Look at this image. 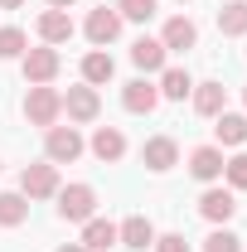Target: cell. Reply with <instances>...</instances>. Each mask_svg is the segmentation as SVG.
Listing matches in <instances>:
<instances>
[{
    "label": "cell",
    "instance_id": "1",
    "mask_svg": "<svg viewBox=\"0 0 247 252\" xmlns=\"http://www.w3.org/2000/svg\"><path fill=\"white\" fill-rule=\"evenodd\" d=\"M59 117H63V93L59 88H49V83H39V88H30L25 93V122L30 126H59Z\"/></svg>",
    "mask_w": 247,
    "mask_h": 252
},
{
    "label": "cell",
    "instance_id": "2",
    "mask_svg": "<svg viewBox=\"0 0 247 252\" xmlns=\"http://www.w3.org/2000/svg\"><path fill=\"white\" fill-rule=\"evenodd\" d=\"M83 151H88V141H83L78 126H49L44 131V160L49 165H73Z\"/></svg>",
    "mask_w": 247,
    "mask_h": 252
},
{
    "label": "cell",
    "instance_id": "3",
    "mask_svg": "<svg viewBox=\"0 0 247 252\" xmlns=\"http://www.w3.org/2000/svg\"><path fill=\"white\" fill-rule=\"evenodd\" d=\"M63 68V54L54 44H39V49H25V59H20V73H25V83L39 88V83H54Z\"/></svg>",
    "mask_w": 247,
    "mask_h": 252
},
{
    "label": "cell",
    "instance_id": "4",
    "mask_svg": "<svg viewBox=\"0 0 247 252\" xmlns=\"http://www.w3.org/2000/svg\"><path fill=\"white\" fill-rule=\"evenodd\" d=\"M54 199H59V219L63 223H88L97 214V189L93 185H68Z\"/></svg>",
    "mask_w": 247,
    "mask_h": 252
},
{
    "label": "cell",
    "instance_id": "5",
    "mask_svg": "<svg viewBox=\"0 0 247 252\" xmlns=\"http://www.w3.org/2000/svg\"><path fill=\"white\" fill-rule=\"evenodd\" d=\"M59 165H49V160H39V165H25V170H20V194H25V199H54V194H59Z\"/></svg>",
    "mask_w": 247,
    "mask_h": 252
},
{
    "label": "cell",
    "instance_id": "6",
    "mask_svg": "<svg viewBox=\"0 0 247 252\" xmlns=\"http://www.w3.org/2000/svg\"><path fill=\"white\" fill-rule=\"evenodd\" d=\"M122 15H117V5H97L93 15H88V25H83V34H88V44L93 49H107V44H117L122 39Z\"/></svg>",
    "mask_w": 247,
    "mask_h": 252
},
{
    "label": "cell",
    "instance_id": "7",
    "mask_svg": "<svg viewBox=\"0 0 247 252\" xmlns=\"http://www.w3.org/2000/svg\"><path fill=\"white\" fill-rule=\"evenodd\" d=\"M63 112H68V126L97 122V117H102V97H97V88H88V83L68 88V93H63Z\"/></svg>",
    "mask_w": 247,
    "mask_h": 252
},
{
    "label": "cell",
    "instance_id": "8",
    "mask_svg": "<svg viewBox=\"0 0 247 252\" xmlns=\"http://www.w3.org/2000/svg\"><path fill=\"white\" fill-rule=\"evenodd\" d=\"M141 165H146L151 175L175 170V165H180V141H175V136H151V141L141 146Z\"/></svg>",
    "mask_w": 247,
    "mask_h": 252
},
{
    "label": "cell",
    "instance_id": "9",
    "mask_svg": "<svg viewBox=\"0 0 247 252\" xmlns=\"http://www.w3.org/2000/svg\"><path fill=\"white\" fill-rule=\"evenodd\" d=\"M199 214L214 223V228H218V223H228L233 214H238V194L223 189V185H209L204 194H199Z\"/></svg>",
    "mask_w": 247,
    "mask_h": 252
},
{
    "label": "cell",
    "instance_id": "10",
    "mask_svg": "<svg viewBox=\"0 0 247 252\" xmlns=\"http://www.w3.org/2000/svg\"><path fill=\"white\" fill-rule=\"evenodd\" d=\"M122 107L131 112V117H151L155 107H160V88H155L151 78H131L122 88Z\"/></svg>",
    "mask_w": 247,
    "mask_h": 252
},
{
    "label": "cell",
    "instance_id": "11",
    "mask_svg": "<svg viewBox=\"0 0 247 252\" xmlns=\"http://www.w3.org/2000/svg\"><path fill=\"white\" fill-rule=\"evenodd\" d=\"M160 44H165V54H185V49L199 44V25L189 15H170L165 30H160Z\"/></svg>",
    "mask_w": 247,
    "mask_h": 252
},
{
    "label": "cell",
    "instance_id": "12",
    "mask_svg": "<svg viewBox=\"0 0 247 252\" xmlns=\"http://www.w3.org/2000/svg\"><path fill=\"white\" fill-rule=\"evenodd\" d=\"M73 30H78V25H73V15H68V10H44V15L34 20V34H39L44 44H54V49H59V44H68V39H73Z\"/></svg>",
    "mask_w": 247,
    "mask_h": 252
},
{
    "label": "cell",
    "instance_id": "13",
    "mask_svg": "<svg viewBox=\"0 0 247 252\" xmlns=\"http://www.w3.org/2000/svg\"><path fill=\"white\" fill-rule=\"evenodd\" d=\"M189 175L204 180V185H218L223 180V146H194L189 151Z\"/></svg>",
    "mask_w": 247,
    "mask_h": 252
},
{
    "label": "cell",
    "instance_id": "14",
    "mask_svg": "<svg viewBox=\"0 0 247 252\" xmlns=\"http://www.w3.org/2000/svg\"><path fill=\"white\" fill-rule=\"evenodd\" d=\"M117 243H122V248H131V252L155 248V223L146 219V214H131L126 223H117Z\"/></svg>",
    "mask_w": 247,
    "mask_h": 252
},
{
    "label": "cell",
    "instance_id": "15",
    "mask_svg": "<svg viewBox=\"0 0 247 252\" xmlns=\"http://www.w3.org/2000/svg\"><path fill=\"white\" fill-rule=\"evenodd\" d=\"M88 151H93L102 165H117V160L126 156V136H122V126H97L93 141H88Z\"/></svg>",
    "mask_w": 247,
    "mask_h": 252
},
{
    "label": "cell",
    "instance_id": "16",
    "mask_svg": "<svg viewBox=\"0 0 247 252\" xmlns=\"http://www.w3.org/2000/svg\"><path fill=\"white\" fill-rule=\"evenodd\" d=\"M112 78H117V59H112L107 49H88V54H83V83H88V88H107Z\"/></svg>",
    "mask_w": 247,
    "mask_h": 252
},
{
    "label": "cell",
    "instance_id": "17",
    "mask_svg": "<svg viewBox=\"0 0 247 252\" xmlns=\"http://www.w3.org/2000/svg\"><path fill=\"white\" fill-rule=\"evenodd\" d=\"M194 112L199 117H218V112H228V88L223 83H194Z\"/></svg>",
    "mask_w": 247,
    "mask_h": 252
},
{
    "label": "cell",
    "instance_id": "18",
    "mask_svg": "<svg viewBox=\"0 0 247 252\" xmlns=\"http://www.w3.org/2000/svg\"><path fill=\"white\" fill-rule=\"evenodd\" d=\"M155 88H160V102H185V97L194 93V78H189L185 68H170V63H165Z\"/></svg>",
    "mask_w": 247,
    "mask_h": 252
},
{
    "label": "cell",
    "instance_id": "19",
    "mask_svg": "<svg viewBox=\"0 0 247 252\" xmlns=\"http://www.w3.org/2000/svg\"><path fill=\"white\" fill-rule=\"evenodd\" d=\"M165 59H170V54H165V44H160V39H146V34H141V39L131 44V63H136L141 73H160Z\"/></svg>",
    "mask_w": 247,
    "mask_h": 252
},
{
    "label": "cell",
    "instance_id": "20",
    "mask_svg": "<svg viewBox=\"0 0 247 252\" xmlns=\"http://www.w3.org/2000/svg\"><path fill=\"white\" fill-rule=\"evenodd\" d=\"M78 243H83L88 252H107L112 243H117V223H112V219H97V214H93V219L83 223V238H78Z\"/></svg>",
    "mask_w": 247,
    "mask_h": 252
},
{
    "label": "cell",
    "instance_id": "21",
    "mask_svg": "<svg viewBox=\"0 0 247 252\" xmlns=\"http://www.w3.org/2000/svg\"><path fill=\"white\" fill-rule=\"evenodd\" d=\"M214 136H218V146H243L247 141V117L243 112H218L214 117Z\"/></svg>",
    "mask_w": 247,
    "mask_h": 252
},
{
    "label": "cell",
    "instance_id": "22",
    "mask_svg": "<svg viewBox=\"0 0 247 252\" xmlns=\"http://www.w3.org/2000/svg\"><path fill=\"white\" fill-rule=\"evenodd\" d=\"M218 34L228 39H247V0H228L218 10Z\"/></svg>",
    "mask_w": 247,
    "mask_h": 252
},
{
    "label": "cell",
    "instance_id": "23",
    "mask_svg": "<svg viewBox=\"0 0 247 252\" xmlns=\"http://www.w3.org/2000/svg\"><path fill=\"white\" fill-rule=\"evenodd\" d=\"M25 219H30V199L20 189H5L0 194V228H20Z\"/></svg>",
    "mask_w": 247,
    "mask_h": 252
},
{
    "label": "cell",
    "instance_id": "24",
    "mask_svg": "<svg viewBox=\"0 0 247 252\" xmlns=\"http://www.w3.org/2000/svg\"><path fill=\"white\" fill-rule=\"evenodd\" d=\"M25 49H30V34L20 25H0V59H25Z\"/></svg>",
    "mask_w": 247,
    "mask_h": 252
},
{
    "label": "cell",
    "instance_id": "25",
    "mask_svg": "<svg viewBox=\"0 0 247 252\" xmlns=\"http://www.w3.org/2000/svg\"><path fill=\"white\" fill-rule=\"evenodd\" d=\"M204 252H243V238L223 223V228H214V233L204 238Z\"/></svg>",
    "mask_w": 247,
    "mask_h": 252
},
{
    "label": "cell",
    "instance_id": "26",
    "mask_svg": "<svg viewBox=\"0 0 247 252\" xmlns=\"http://www.w3.org/2000/svg\"><path fill=\"white\" fill-rule=\"evenodd\" d=\"M155 5H160V0H117V15L131 20V25H146L155 15Z\"/></svg>",
    "mask_w": 247,
    "mask_h": 252
},
{
    "label": "cell",
    "instance_id": "27",
    "mask_svg": "<svg viewBox=\"0 0 247 252\" xmlns=\"http://www.w3.org/2000/svg\"><path fill=\"white\" fill-rule=\"evenodd\" d=\"M223 180H228V189H233V194H247V156L223 160Z\"/></svg>",
    "mask_w": 247,
    "mask_h": 252
},
{
    "label": "cell",
    "instance_id": "28",
    "mask_svg": "<svg viewBox=\"0 0 247 252\" xmlns=\"http://www.w3.org/2000/svg\"><path fill=\"white\" fill-rule=\"evenodd\" d=\"M155 252H189L185 233H155Z\"/></svg>",
    "mask_w": 247,
    "mask_h": 252
},
{
    "label": "cell",
    "instance_id": "29",
    "mask_svg": "<svg viewBox=\"0 0 247 252\" xmlns=\"http://www.w3.org/2000/svg\"><path fill=\"white\" fill-rule=\"evenodd\" d=\"M44 5H49V10H73L78 0H44Z\"/></svg>",
    "mask_w": 247,
    "mask_h": 252
},
{
    "label": "cell",
    "instance_id": "30",
    "mask_svg": "<svg viewBox=\"0 0 247 252\" xmlns=\"http://www.w3.org/2000/svg\"><path fill=\"white\" fill-rule=\"evenodd\" d=\"M59 252H88V248H83V243H63Z\"/></svg>",
    "mask_w": 247,
    "mask_h": 252
},
{
    "label": "cell",
    "instance_id": "31",
    "mask_svg": "<svg viewBox=\"0 0 247 252\" xmlns=\"http://www.w3.org/2000/svg\"><path fill=\"white\" fill-rule=\"evenodd\" d=\"M20 5H25V0H0V10H20Z\"/></svg>",
    "mask_w": 247,
    "mask_h": 252
},
{
    "label": "cell",
    "instance_id": "32",
    "mask_svg": "<svg viewBox=\"0 0 247 252\" xmlns=\"http://www.w3.org/2000/svg\"><path fill=\"white\" fill-rule=\"evenodd\" d=\"M243 107H247V88H243Z\"/></svg>",
    "mask_w": 247,
    "mask_h": 252
},
{
    "label": "cell",
    "instance_id": "33",
    "mask_svg": "<svg viewBox=\"0 0 247 252\" xmlns=\"http://www.w3.org/2000/svg\"><path fill=\"white\" fill-rule=\"evenodd\" d=\"M180 5H189V0H180Z\"/></svg>",
    "mask_w": 247,
    "mask_h": 252
}]
</instances>
